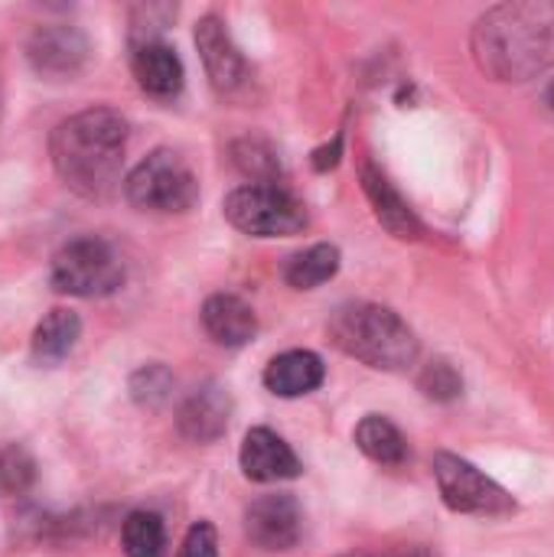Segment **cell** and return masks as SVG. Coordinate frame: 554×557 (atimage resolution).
I'll list each match as a JSON object with an SVG mask.
<instances>
[{"instance_id":"obj_1","label":"cell","mask_w":554,"mask_h":557,"mask_svg":"<svg viewBox=\"0 0 554 557\" xmlns=\"http://www.w3.org/2000/svg\"><path fill=\"white\" fill-rule=\"evenodd\" d=\"M477 69L493 82H529L554 65V0H516L487 10L473 33Z\"/></svg>"},{"instance_id":"obj_2","label":"cell","mask_w":554,"mask_h":557,"mask_svg":"<svg viewBox=\"0 0 554 557\" xmlns=\"http://www.w3.org/2000/svg\"><path fill=\"white\" fill-rule=\"evenodd\" d=\"M124 147L127 124L111 108H88L72 114L52 131L49 140L59 180L85 199H101L114 189L124 166Z\"/></svg>"},{"instance_id":"obj_3","label":"cell","mask_w":554,"mask_h":557,"mask_svg":"<svg viewBox=\"0 0 554 557\" xmlns=\"http://www.w3.org/2000/svg\"><path fill=\"white\" fill-rule=\"evenodd\" d=\"M330 339L353 359L385 369V372H402L418 359V339L415 330L389 307L369 304V300H353L333 310L330 317Z\"/></svg>"},{"instance_id":"obj_4","label":"cell","mask_w":554,"mask_h":557,"mask_svg":"<svg viewBox=\"0 0 554 557\" xmlns=\"http://www.w3.org/2000/svg\"><path fill=\"white\" fill-rule=\"evenodd\" d=\"M225 219L255 238H287L307 228L304 202L281 183H248L229 193Z\"/></svg>"},{"instance_id":"obj_5","label":"cell","mask_w":554,"mask_h":557,"mask_svg":"<svg viewBox=\"0 0 554 557\" xmlns=\"http://www.w3.org/2000/svg\"><path fill=\"white\" fill-rule=\"evenodd\" d=\"M127 199L144 209V212H186L199 199V180L189 170V163L173 153V150H153L144 157L127 183H124Z\"/></svg>"},{"instance_id":"obj_6","label":"cell","mask_w":554,"mask_h":557,"mask_svg":"<svg viewBox=\"0 0 554 557\" xmlns=\"http://www.w3.org/2000/svg\"><path fill=\"white\" fill-rule=\"evenodd\" d=\"M49 281L69 297H104L124 284V261L108 242L85 235L56 251Z\"/></svg>"},{"instance_id":"obj_7","label":"cell","mask_w":554,"mask_h":557,"mask_svg":"<svg viewBox=\"0 0 554 557\" xmlns=\"http://www.w3.org/2000/svg\"><path fill=\"white\" fill-rule=\"evenodd\" d=\"M431 467H434V483L441 490V499L451 512L480 516V519H503L516 512V499L496 480L477 470L470 460L441 450Z\"/></svg>"},{"instance_id":"obj_8","label":"cell","mask_w":554,"mask_h":557,"mask_svg":"<svg viewBox=\"0 0 554 557\" xmlns=\"http://www.w3.org/2000/svg\"><path fill=\"white\" fill-rule=\"evenodd\" d=\"M245 535L261 552H291L304 535L300 503L287 493L255 499L245 512Z\"/></svg>"},{"instance_id":"obj_9","label":"cell","mask_w":554,"mask_h":557,"mask_svg":"<svg viewBox=\"0 0 554 557\" xmlns=\"http://www.w3.org/2000/svg\"><path fill=\"white\" fill-rule=\"evenodd\" d=\"M196 46H199L202 62H206L209 82L219 95H235L248 85V62L242 59V52L232 42L222 20L202 16L196 23Z\"/></svg>"},{"instance_id":"obj_10","label":"cell","mask_w":554,"mask_h":557,"mask_svg":"<svg viewBox=\"0 0 554 557\" xmlns=\"http://www.w3.org/2000/svg\"><path fill=\"white\" fill-rule=\"evenodd\" d=\"M238 463H242V473L255 483H281V480L300 476L297 454L268 428H255L245 434Z\"/></svg>"},{"instance_id":"obj_11","label":"cell","mask_w":554,"mask_h":557,"mask_svg":"<svg viewBox=\"0 0 554 557\" xmlns=\"http://www.w3.org/2000/svg\"><path fill=\"white\" fill-rule=\"evenodd\" d=\"M362 189H366V196L372 202V212H376V219H379V225L385 232H392L395 238H405V242L421 238L424 228H421L415 209L402 199V193L392 186V180L372 160L362 163Z\"/></svg>"},{"instance_id":"obj_12","label":"cell","mask_w":554,"mask_h":557,"mask_svg":"<svg viewBox=\"0 0 554 557\" xmlns=\"http://www.w3.org/2000/svg\"><path fill=\"white\" fill-rule=\"evenodd\" d=\"M229 414H232L229 395L219 385H202L180 408V431L193 444H212L225 434Z\"/></svg>"},{"instance_id":"obj_13","label":"cell","mask_w":554,"mask_h":557,"mask_svg":"<svg viewBox=\"0 0 554 557\" xmlns=\"http://www.w3.org/2000/svg\"><path fill=\"white\" fill-rule=\"evenodd\" d=\"M131 69H134L137 85L153 98H173L183 88V62L160 39L137 42L131 55Z\"/></svg>"},{"instance_id":"obj_14","label":"cell","mask_w":554,"mask_h":557,"mask_svg":"<svg viewBox=\"0 0 554 557\" xmlns=\"http://www.w3.org/2000/svg\"><path fill=\"white\" fill-rule=\"evenodd\" d=\"M323 359L317 352H307V349H291V352H281L268 362L264 369V385L271 395L278 398H300V395H310L323 385Z\"/></svg>"},{"instance_id":"obj_15","label":"cell","mask_w":554,"mask_h":557,"mask_svg":"<svg viewBox=\"0 0 554 557\" xmlns=\"http://www.w3.org/2000/svg\"><path fill=\"white\" fill-rule=\"evenodd\" d=\"M85 39L72 26H46L29 42V62L42 75H72L85 62Z\"/></svg>"},{"instance_id":"obj_16","label":"cell","mask_w":554,"mask_h":557,"mask_svg":"<svg viewBox=\"0 0 554 557\" xmlns=\"http://www.w3.org/2000/svg\"><path fill=\"white\" fill-rule=\"evenodd\" d=\"M202 326H206V333L219 346H229V349L245 346L258 333L255 310L242 297H235V294H216V297H209L206 307H202Z\"/></svg>"},{"instance_id":"obj_17","label":"cell","mask_w":554,"mask_h":557,"mask_svg":"<svg viewBox=\"0 0 554 557\" xmlns=\"http://www.w3.org/2000/svg\"><path fill=\"white\" fill-rule=\"evenodd\" d=\"M356 447L379 467H402L408 460L405 434L382 414H369L356 428Z\"/></svg>"},{"instance_id":"obj_18","label":"cell","mask_w":554,"mask_h":557,"mask_svg":"<svg viewBox=\"0 0 554 557\" xmlns=\"http://www.w3.org/2000/svg\"><path fill=\"white\" fill-rule=\"evenodd\" d=\"M82 336V323L72 310H52L33 333V359L42 366L62 362Z\"/></svg>"},{"instance_id":"obj_19","label":"cell","mask_w":554,"mask_h":557,"mask_svg":"<svg viewBox=\"0 0 554 557\" xmlns=\"http://www.w3.org/2000/svg\"><path fill=\"white\" fill-rule=\"evenodd\" d=\"M336 271H340V248L313 245V248H307V251H300V255H294L287 261L284 277L297 290H313V287L327 284L330 277H336Z\"/></svg>"},{"instance_id":"obj_20","label":"cell","mask_w":554,"mask_h":557,"mask_svg":"<svg viewBox=\"0 0 554 557\" xmlns=\"http://www.w3.org/2000/svg\"><path fill=\"white\" fill-rule=\"evenodd\" d=\"M121 545L127 557H167V529L157 512H131L121 529Z\"/></svg>"},{"instance_id":"obj_21","label":"cell","mask_w":554,"mask_h":557,"mask_svg":"<svg viewBox=\"0 0 554 557\" xmlns=\"http://www.w3.org/2000/svg\"><path fill=\"white\" fill-rule=\"evenodd\" d=\"M418 385H421V392L431 401H457L464 395V379H460V372L447 359L428 362L421 379H418Z\"/></svg>"},{"instance_id":"obj_22","label":"cell","mask_w":554,"mask_h":557,"mask_svg":"<svg viewBox=\"0 0 554 557\" xmlns=\"http://www.w3.org/2000/svg\"><path fill=\"white\" fill-rule=\"evenodd\" d=\"M170 388H173V379L163 366H147L131 379V395L144 408H160L170 398Z\"/></svg>"},{"instance_id":"obj_23","label":"cell","mask_w":554,"mask_h":557,"mask_svg":"<svg viewBox=\"0 0 554 557\" xmlns=\"http://www.w3.org/2000/svg\"><path fill=\"white\" fill-rule=\"evenodd\" d=\"M235 160H238V166H242L248 176H255L258 183H274V176L281 173L274 153H271L264 144H258V140H242V144H235Z\"/></svg>"},{"instance_id":"obj_24","label":"cell","mask_w":554,"mask_h":557,"mask_svg":"<svg viewBox=\"0 0 554 557\" xmlns=\"http://www.w3.org/2000/svg\"><path fill=\"white\" fill-rule=\"evenodd\" d=\"M33 483V460L20 447H3L0 450V490L20 493Z\"/></svg>"},{"instance_id":"obj_25","label":"cell","mask_w":554,"mask_h":557,"mask_svg":"<svg viewBox=\"0 0 554 557\" xmlns=\"http://www.w3.org/2000/svg\"><path fill=\"white\" fill-rule=\"evenodd\" d=\"M180 557H219V539H216V529L209 522H196L186 539H183V548Z\"/></svg>"},{"instance_id":"obj_26","label":"cell","mask_w":554,"mask_h":557,"mask_svg":"<svg viewBox=\"0 0 554 557\" xmlns=\"http://www.w3.org/2000/svg\"><path fill=\"white\" fill-rule=\"evenodd\" d=\"M340 150H343V137H336V140H333V147L317 150V153H313V166H317V170H330V166H336V163H340Z\"/></svg>"},{"instance_id":"obj_27","label":"cell","mask_w":554,"mask_h":557,"mask_svg":"<svg viewBox=\"0 0 554 557\" xmlns=\"http://www.w3.org/2000/svg\"><path fill=\"white\" fill-rule=\"evenodd\" d=\"M545 101H549V108H552V111H554V82H552V85H549V95H545Z\"/></svg>"},{"instance_id":"obj_28","label":"cell","mask_w":554,"mask_h":557,"mask_svg":"<svg viewBox=\"0 0 554 557\" xmlns=\"http://www.w3.org/2000/svg\"><path fill=\"white\" fill-rule=\"evenodd\" d=\"M398 557H428L424 552H405V555H398Z\"/></svg>"},{"instance_id":"obj_29","label":"cell","mask_w":554,"mask_h":557,"mask_svg":"<svg viewBox=\"0 0 554 557\" xmlns=\"http://www.w3.org/2000/svg\"><path fill=\"white\" fill-rule=\"evenodd\" d=\"M343 557H362V555H343Z\"/></svg>"}]
</instances>
